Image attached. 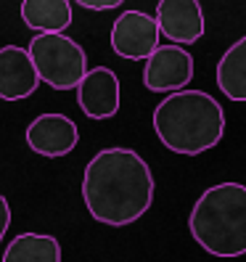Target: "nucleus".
Instances as JSON below:
<instances>
[{
  "label": "nucleus",
  "mask_w": 246,
  "mask_h": 262,
  "mask_svg": "<svg viewBox=\"0 0 246 262\" xmlns=\"http://www.w3.org/2000/svg\"><path fill=\"white\" fill-rule=\"evenodd\" d=\"M156 27L175 45H193L207 32L204 11L198 0H159L156 3Z\"/></svg>",
  "instance_id": "1a4fd4ad"
},
{
  "label": "nucleus",
  "mask_w": 246,
  "mask_h": 262,
  "mask_svg": "<svg viewBox=\"0 0 246 262\" xmlns=\"http://www.w3.org/2000/svg\"><path fill=\"white\" fill-rule=\"evenodd\" d=\"M27 53L35 64L40 82L53 90H72L87 72V53L64 32H40L29 40Z\"/></svg>",
  "instance_id": "20e7f679"
},
{
  "label": "nucleus",
  "mask_w": 246,
  "mask_h": 262,
  "mask_svg": "<svg viewBox=\"0 0 246 262\" xmlns=\"http://www.w3.org/2000/svg\"><path fill=\"white\" fill-rule=\"evenodd\" d=\"M77 3L87 11H109V8H119L125 0H77Z\"/></svg>",
  "instance_id": "4468645a"
},
{
  "label": "nucleus",
  "mask_w": 246,
  "mask_h": 262,
  "mask_svg": "<svg viewBox=\"0 0 246 262\" xmlns=\"http://www.w3.org/2000/svg\"><path fill=\"white\" fill-rule=\"evenodd\" d=\"M3 262H61V244L51 233H19L8 241Z\"/></svg>",
  "instance_id": "ddd939ff"
},
{
  "label": "nucleus",
  "mask_w": 246,
  "mask_h": 262,
  "mask_svg": "<svg viewBox=\"0 0 246 262\" xmlns=\"http://www.w3.org/2000/svg\"><path fill=\"white\" fill-rule=\"evenodd\" d=\"M153 172L138 151L101 148L82 175V202L96 223L122 228L141 220L153 204Z\"/></svg>",
  "instance_id": "f257e3e1"
},
{
  "label": "nucleus",
  "mask_w": 246,
  "mask_h": 262,
  "mask_svg": "<svg viewBox=\"0 0 246 262\" xmlns=\"http://www.w3.org/2000/svg\"><path fill=\"white\" fill-rule=\"evenodd\" d=\"M159 45L156 19L146 11H125L111 24V51L127 61H146L148 53Z\"/></svg>",
  "instance_id": "423d86ee"
},
{
  "label": "nucleus",
  "mask_w": 246,
  "mask_h": 262,
  "mask_svg": "<svg viewBox=\"0 0 246 262\" xmlns=\"http://www.w3.org/2000/svg\"><path fill=\"white\" fill-rule=\"evenodd\" d=\"M217 88L236 103H246V35L238 37L217 61Z\"/></svg>",
  "instance_id": "9b49d317"
},
{
  "label": "nucleus",
  "mask_w": 246,
  "mask_h": 262,
  "mask_svg": "<svg viewBox=\"0 0 246 262\" xmlns=\"http://www.w3.org/2000/svg\"><path fill=\"white\" fill-rule=\"evenodd\" d=\"M40 77L21 45L0 48V101H24L37 90Z\"/></svg>",
  "instance_id": "9d476101"
},
{
  "label": "nucleus",
  "mask_w": 246,
  "mask_h": 262,
  "mask_svg": "<svg viewBox=\"0 0 246 262\" xmlns=\"http://www.w3.org/2000/svg\"><path fill=\"white\" fill-rule=\"evenodd\" d=\"M193 82V56L175 42H159L146 58L143 85L151 93H175Z\"/></svg>",
  "instance_id": "39448f33"
},
{
  "label": "nucleus",
  "mask_w": 246,
  "mask_h": 262,
  "mask_svg": "<svg viewBox=\"0 0 246 262\" xmlns=\"http://www.w3.org/2000/svg\"><path fill=\"white\" fill-rule=\"evenodd\" d=\"M8 228H11V204H8V199L0 193V241L6 238Z\"/></svg>",
  "instance_id": "2eb2a0df"
},
{
  "label": "nucleus",
  "mask_w": 246,
  "mask_h": 262,
  "mask_svg": "<svg viewBox=\"0 0 246 262\" xmlns=\"http://www.w3.org/2000/svg\"><path fill=\"white\" fill-rule=\"evenodd\" d=\"M24 138H27V146L35 154L56 159V157H66V154H72L77 148V143H80V127L66 114L48 112V114H40L29 122Z\"/></svg>",
  "instance_id": "0eeeda50"
},
{
  "label": "nucleus",
  "mask_w": 246,
  "mask_h": 262,
  "mask_svg": "<svg viewBox=\"0 0 246 262\" xmlns=\"http://www.w3.org/2000/svg\"><path fill=\"white\" fill-rule=\"evenodd\" d=\"M122 88L119 77L109 67H93L77 82V103L90 119H111L119 112Z\"/></svg>",
  "instance_id": "6e6552de"
},
{
  "label": "nucleus",
  "mask_w": 246,
  "mask_h": 262,
  "mask_svg": "<svg viewBox=\"0 0 246 262\" xmlns=\"http://www.w3.org/2000/svg\"><path fill=\"white\" fill-rule=\"evenodd\" d=\"M188 230L193 241L214 257L246 254V186L217 183L196 199L188 214Z\"/></svg>",
  "instance_id": "7ed1b4c3"
},
{
  "label": "nucleus",
  "mask_w": 246,
  "mask_h": 262,
  "mask_svg": "<svg viewBox=\"0 0 246 262\" xmlns=\"http://www.w3.org/2000/svg\"><path fill=\"white\" fill-rule=\"evenodd\" d=\"M21 21L35 32H64L72 24L69 0H21Z\"/></svg>",
  "instance_id": "f8f14e48"
},
{
  "label": "nucleus",
  "mask_w": 246,
  "mask_h": 262,
  "mask_svg": "<svg viewBox=\"0 0 246 262\" xmlns=\"http://www.w3.org/2000/svg\"><path fill=\"white\" fill-rule=\"evenodd\" d=\"M153 133L164 148L196 157L225 135V112L207 90H175L153 109Z\"/></svg>",
  "instance_id": "f03ea898"
}]
</instances>
